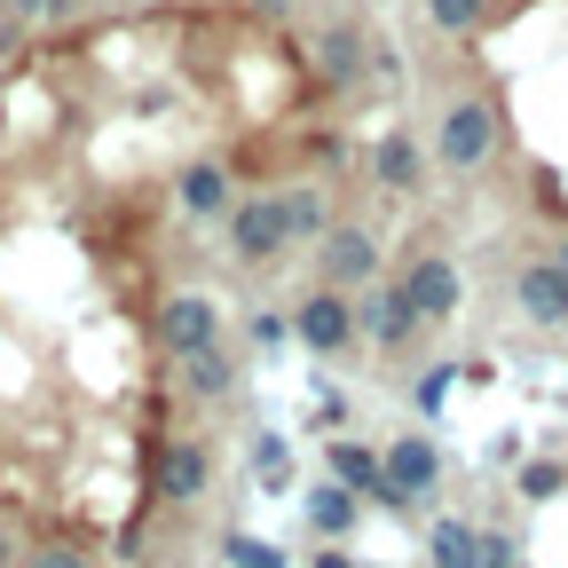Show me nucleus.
Here are the masks:
<instances>
[{
    "label": "nucleus",
    "instance_id": "1",
    "mask_svg": "<svg viewBox=\"0 0 568 568\" xmlns=\"http://www.w3.org/2000/svg\"><path fill=\"white\" fill-rule=\"evenodd\" d=\"M395 293L410 301V316H418V324H450V316H458V301H466V276H458V261H450V253L426 245V253L395 276Z\"/></svg>",
    "mask_w": 568,
    "mask_h": 568
},
{
    "label": "nucleus",
    "instance_id": "2",
    "mask_svg": "<svg viewBox=\"0 0 568 568\" xmlns=\"http://www.w3.org/2000/svg\"><path fill=\"white\" fill-rule=\"evenodd\" d=\"M489 151H497V111H489L481 95L450 103V111H443V134H435V159H443L450 174H466V166H481Z\"/></svg>",
    "mask_w": 568,
    "mask_h": 568
},
{
    "label": "nucleus",
    "instance_id": "3",
    "mask_svg": "<svg viewBox=\"0 0 568 568\" xmlns=\"http://www.w3.org/2000/svg\"><path fill=\"white\" fill-rule=\"evenodd\" d=\"M355 332V301L347 293H332V284H316V293H301V308H293V339L308 347V355H339Z\"/></svg>",
    "mask_w": 568,
    "mask_h": 568
},
{
    "label": "nucleus",
    "instance_id": "4",
    "mask_svg": "<svg viewBox=\"0 0 568 568\" xmlns=\"http://www.w3.org/2000/svg\"><path fill=\"white\" fill-rule=\"evenodd\" d=\"M284 245H293V230H284V197H245L230 205V253L245 268H268Z\"/></svg>",
    "mask_w": 568,
    "mask_h": 568
},
{
    "label": "nucleus",
    "instance_id": "5",
    "mask_svg": "<svg viewBox=\"0 0 568 568\" xmlns=\"http://www.w3.org/2000/svg\"><path fill=\"white\" fill-rule=\"evenodd\" d=\"M379 458H387L395 506H418V497H435V481H443V450H435V435H387Z\"/></svg>",
    "mask_w": 568,
    "mask_h": 568
},
{
    "label": "nucleus",
    "instance_id": "6",
    "mask_svg": "<svg viewBox=\"0 0 568 568\" xmlns=\"http://www.w3.org/2000/svg\"><path fill=\"white\" fill-rule=\"evenodd\" d=\"M324 284H332V293H372V284H379V237L339 222L324 237Z\"/></svg>",
    "mask_w": 568,
    "mask_h": 568
},
{
    "label": "nucleus",
    "instance_id": "7",
    "mask_svg": "<svg viewBox=\"0 0 568 568\" xmlns=\"http://www.w3.org/2000/svg\"><path fill=\"white\" fill-rule=\"evenodd\" d=\"M159 339L182 355V364H190V355H213V347H222V308H213L205 293H174L159 308Z\"/></svg>",
    "mask_w": 568,
    "mask_h": 568
},
{
    "label": "nucleus",
    "instance_id": "8",
    "mask_svg": "<svg viewBox=\"0 0 568 568\" xmlns=\"http://www.w3.org/2000/svg\"><path fill=\"white\" fill-rule=\"evenodd\" d=\"M514 308L537 324V332H560L568 324V261H529L514 276Z\"/></svg>",
    "mask_w": 568,
    "mask_h": 568
},
{
    "label": "nucleus",
    "instance_id": "9",
    "mask_svg": "<svg viewBox=\"0 0 568 568\" xmlns=\"http://www.w3.org/2000/svg\"><path fill=\"white\" fill-rule=\"evenodd\" d=\"M324 466H332V481H339V489H355V497H379V506H395V489H387V458H379L372 443H355V435H332V443H324Z\"/></svg>",
    "mask_w": 568,
    "mask_h": 568
},
{
    "label": "nucleus",
    "instance_id": "10",
    "mask_svg": "<svg viewBox=\"0 0 568 568\" xmlns=\"http://www.w3.org/2000/svg\"><path fill=\"white\" fill-rule=\"evenodd\" d=\"M355 324H364V339H372V347H387V355H395V347H410V332H426L395 284H372V293H355Z\"/></svg>",
    "mask_w": 568,
    "mask_h": 568
},
{
    "label": "nucleus",
    "instance_id": "11",
    "mask_svg": "<svg viewBox=\"0 0 568 568\" xmlns=\"http://www.w3.org/2000/svg\"><path fill=\"white\" fill-rule=\"evenodd\" d=\"M159 489L174 497V506H197V497L213 489V450H205L197 435H174L166 458H159Z\"/></svg>",
    "mask_w": 568,
    "mask_h": 568
},
{
    "label": "nucleus",
    "instance_id": "12",
    "mask_svg": "<svg viewBox=\"0 0 568 568\" xmlns=\"http://www.w3.org/2000/svg\"><path fill=\"white\" fill-rule=\"evenodd\" d=\"M182 387H190L197 403H222V395L237 387V355H230V347H213V355H190V364H182Z\"/></svg>",
    "mask_w": 568,
    "mask_h": 568
},
{
    "label": "nucleus",
    "instance_id": "13",
    "mask_svg": "<svg viewBox=\"0 0 568 568\" xmlns=\"http://www.w3.org/2000/svg\"><path fill=\"white\" fill-rule=\"evenodd\" d=\"M308 521L324 529V545H339V537L355 529V489H339V481L324 474V481L308 489Z\"/></svg>",
    "mask_w": 568,
    "mask_h": 568
},
{
    "label": "nucleus",
    "instance_id": "14",
    "mask_svg": "<svg viewBox=\"0 0 568 568\" xmlns=\"http://www.w3.org/2000/svg\"><path fill=\"white\" fill-rule=\"evenodd\" d=\"M284 230H293V245H324V237H332L324 190H293V197H284Z\"/></svg>",
    "mask_w": 568,
    "mask_h": 568
},
{
    "label": "nucleus",
    "instance_id": "15",
    "mask_svg": "<svg viewBox=\"0 0 568 568\" xmlns=\"http://www.w3.org/2000/svg\"><path fill=\"white\" fill-rule=\"evenodd\" d=\"M418 166H426V159H418V142H410V134H387L379 151H372V174H379L387 190H418Z\"/></svg>",
    "mask_w": 568,
    "mask_h": 568
},
{
    "label": "nucleus",
    "instance_id": "16",
    "mask_svg": "<svg viewBox=\"0 0 568 568\" xmlns=\"http://www.w3.org/2000/svg\"><path fill=\"white\" fill-rule=\"evenodd\" d=\"M426 552H435V568H489V560H481V537H474L466 521H435Z\"/></svg>",
    "mask_w": 568,
    "mask_h": 568
},
{
    "label": "nucleus",
    "instance_id": "17",
    "mask_svg": "<svg viewBox=\"0 0 568 568\" xmlns=\"http://www.w3.org/2000/svg\"><path fill=\"white\" fill-rule=\"evenodd\" d=\"M222 205H230V174L213 166V159L182 174V213H222Z\"/></svg>",
    "mask_w": 568,
    "mask_h": 568
},
{
    "label": "nucleus",
    "instance_id": "18",
    "mask_svg": "<svg viewBox=\"0 0 568 568\" xmlns=\"http://www.w3.org/2000/svg\"><path fill=\"white\" fill-rule=\"evenodd\" d=\"M481 9H489V0H426V24H435V32H474Z\"/></svg>",
    "mask_w": 568,
    "mask_h": 568
},
{
    "label": "nucleus",
    "instance_id": "19",
    "mask_svg": "<svg viewBox=\"0 0 568 568\" xmlns=\"http://www.w3.org/2000/svg\"><path fill=\"white\" fill-rule=\"evenodd\" d=\"M355 63H364L355 32H332V40H324V71H332V80H355Z\"/></svg>",
    "mask_w": 568,
    "mask_h": 568
},
{
    "label": "nucleus",
    "instance_id": "20",
    "mask_svg": "<svg viewBox=\"0 0 568 568\" xmlns=\"http://www.w3.org/2000/svg\"><path fill=\"white\" fill-rule=\"evenodd\" d=\"M24 568H95V560H88L80 545H32V552H24Z\"/></svg>",
    "mask_w": 568,
    "mask_h": 568
},
{
    "label": "nucleus",
    "instance_id": "21",
    "mask_svg": "<svg viewBox=\"0 0 568 568\" xmlns=\"http://www.w3.org/2000/svg\"><path fill=\"white\" fill-rule=\"evenodd\" d=\"M230 560H237V568H284V552L261 545V537H230Z\"/></svg>",
    "mask_w": 568,
    "mask_h": 568
},
{
    "label": "nucleus",
    "instance_id": "22",
    "mask_svg": "<svg viewBox=\"0 0 568 568\" xmlns=\"http://www.w3.org/2000/svg\"><path fill=\"white\" fill-rule=\"evenodd\" d=\"M560 481H568L560 466H521V497H552Z\"/></svg>",
    "mask_w": 568,
    "mask_h": 568
},
{
    "label": "nucleus",
    "instance_id": "23",
    "mask_svg": "<svg viewBox=\"0 0 568 568\" xmlns=\"http://www.w3.org/2000/svg\"><path fill=\"white\" fill-rule=\"evenodd\" d=\"M443 395H450V372L435 364V372H426V379H418V410H443Z\"/></svg>",
    "mask_w": 568,
    "mask_h": 568
},
{
    "label": "nucleus",
    "instance_id": "24",
    "mask_svg": "<svg viewBox=\"0 0 568 568\" xmlns=\"http://www.w3.org/2000/svg\"><path fill=\"white\" fill-rule=\"evenodd\" d=\"M308 568H355V552H347V545H316Z\"/></svg>",
    "mask_w": 568,
    "mask_h": 568
},
{
    "label": "nucleus",
    "instance_id": "25",
    "mask_svg": "<svg viewBox=\"0 0 568 568\" xmlns=\"http://www.w3.org/2000/svg\"><path fill=\"white\" fill-rule=\"evenodd\" d=\"M17 9H24L32 24H48V17H63V9H71V0H17Z\"/></svg>",
    "mask_w": 568,
    "mask_h": 568
},
{
    "label": "nucleus",
    "instance_id": "26",
    "mask_svg": "<svg viewBox=\"0 0 568 568\" xmlns=\"http://www.w3.org/2000/svg\"><path fill=\"white\" fill-rule=\"evenodd\" d=\"M0 568H24V545H17V529L0 521Z\"/></svg>",
    "mask_w": 568,
    "mask_h": 568
}]
</instances>
